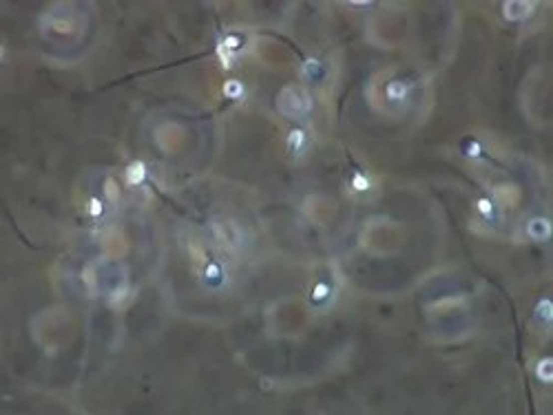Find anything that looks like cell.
<instances>
[{
    "label": "cell",
    "mask_w": 553,
    "mask_h": 415,
    "mask_svg": "<svg viewBox=\"0 0 553 415\" xmlns=\"http://www.w3.org/2000/svg\"><path fill=\"white\" fill-rule=\"evenodd\" d=\"M312 100L308 95V91L301 89V86H285L283 91L279 93V109L281 113L290 117H301L310 111Z\"/></svg>",
    "instance_id": "1"
},
{
    "label": "cell",
    "mask_w": 553,
    "mask_h": 415,
    "mask_svg": "<svg viewBox=\"0 0 553 415\" xmlns=\"http://www.w3.org/2000/svg\"><path fill=\"white\" fill-rule=\"evenodd\" d=\"M531 9H534L531 2H505L503 13H505L507 20H522V18L529 16Z\"/></svg>",
    "instance_id": "2"
},
{
    "label": "cell",
    "mask_w": 553,
    "mask_h": 415,
    "mask_svg": "<svg viewBox=\"0 0 553 415\" xmlns=\"http://www.w3.org/2000/svg\"><path fill=\"white\" fill-rule=\"evenodd\" d=\"M144 179H146V168L142 161H133L131 166L126 168V181H129L131 186H140Z\"/></svg>",
    "instance_id": "3"
},
{
    "label": "cell",
    "mask_w": 553,
    "mask_h": 415,
    "mask_svg": "<svg viewBox=\"0 0 553 415\" xmlns=\"http://www.w3.org/2000/svg\"><path fill=\"white\" fill-rule=\"evenodd\" d=\"M82 278H84V285H86V289H89V294L95 296L98 280H95V268H93V265H86L84 272H82Z\"/></svg>",
    "instance_id": "4"
},
{
    "label": "cell",
    "mask_w": 553,
    "mask_h": 415,
    "mask_svg": "<svg viewBox=\"0 0 553 415\" xmlns=\"http://www.w3.org/2000/svg\"><path fill=\"white\" fill-rule=\"evenodd\" d=\"M104 194H106V199H109L111 203L120 201V186H117V181H115L113 177H109L104 181Z\"/></svg>",
    "instance_id": "5"
},
{
    "label": "cell",
    "mask_w": 553,
    "mask_h": 415,
    "mask_svg": "<svg viewBox=\"0 0 553 415\" xmlns=\"http://www.w3.org/2000/svg\"><path fill=\"white\" fill-rule=\"evenodd\" d=\"M51 29L58 33H73V20L69 18H51Z\"/></svg>",
    "instance_id": "6"
},
{
    "label": "cell",
    "mask_w": 553,
    "mask_h": 415,
    "mask_svg": "<svg viewBox=\"0 0 553 415\" xmlns=\"http://www.w3.org/2000/svg\"><path fill=\"white\" fill-rule=\"evenodd\" d=\"M242 91H244V86L239 84L237 80H228L226 84H224V95H226V97H239V95H242Z\"/></svg>",
    "instance_id": "7"
},
{
    "label": "cell",
    "mask_w": 553,
    "mask_h": 415,
    "mask_svg": "<svg viewBox=\"0 0 553 415\" xmlns=\"http://www.w3.org/2000/svg\"><path fill=\"white\" fill-rule=\"evenodd\" d=\"M549 365H551V360L549 358H545V360L540 362V365L536 367V373H538V378H540L542 382H549L551 380V376H549Z\"/></svg>",
    "instance_id": "8"
},
{
    "label": "cell",
    "mask_w": 553,
    "mask_h": 415,
    "mask_svg": "<svg viewBox=\"0 0 553 415\" xmlns=\"http://www.w3.org/2000/svg\"><path fill=\"white\" fill-rule=\"evenodd\" d=\"M89 212L93 214V217H100L102 214V203L98 201V199H91L89 201Z\"/></svg>",
    "instance_id": "9"
},
{
    "label": "cell",
    "mask_w": 553,
    "mask_h": 415,
    "mask_svg": "<svg viewBox=\"0 0 553 415\" xmlns=\"http://www.w3.org/2000/svg\"><path fill=\"white\" fill-rule=\"evenodd\" d=\"M478 210L489 217V214H491V203L487 201V199H480V201H478Z\"/></svg>",
    "instance_id": "10"
},
{
    "label": "cell",
    "mask_w": 553,
    "mask_h": 415,
    "mask_svg": "<svg viewBox=\"0 0 553 415\" xmlns=\"http://www.w3.org/2000/svg\"><path fill=\"white\" fill-rule=\"evenodd\" d=\"M352 183H354V188H361V190H365V188H367V179H365V177H361V175H356V177H354V181H352Z\"/></svg>",
    "instance_id": "11"
}]
</instances>
